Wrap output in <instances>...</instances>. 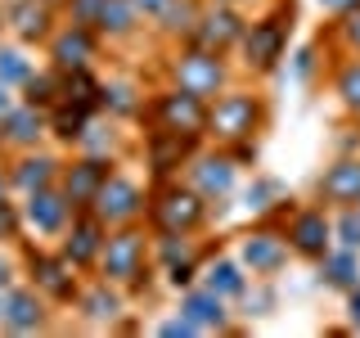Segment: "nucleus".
I'll return each mask as SVG.
<instances>
[{
    "mask_svg": "<svg viewBox=\"0 0 360 338\" xmlns=\"http://www.w3.org/2000/svg\"><path fill=\"white\" fill-rule=\"evenodd\" d=\"M221 5H239V0H221Z\"/></svg>",
    "mask_w": 360,
    "mask_h": 338,
    "instance_id": "de8ad7c7",
    "label": "nucleus"
},
{
    "mask_svg": "<svg viewBox=\"0 0 360 338\" xmlns=\"http://www.w3.org/2000/svg\"><path fill=\"white\" fill-rule=\"evenodd\" d=\"M104 244H108V225L95 217V212H72V225L63 230V257L72 262L77 270H90L99 266L104 257Z\"/></svg>",
    "mask_w": 360,
    "mask_h": 338,
    "instance_id": "0eeeda50",
    "label": "nucleus"
},
{
    "mask_svg": "<svg viewBox=\"0 0 360 338\" xmlns=\"http://www.w3.org/2000/svg\"><path fill=\"white\" fill-rule=\"evenodd\" d=\"M356 212H360V203H356Z\"/></svg>",
    "mask_w": 360,
    "mask_h": 338,
    "instance_id": "8fccbe9b",
    "label": "nucleus"
},
{
    "mask_svg": "<svg viewBox=\"0 0 360 338\" xmlns=\"http://www.w3.org/2000/svg\"><path fill=\"white\" fill-rule=\"evenodd\" d=\"M333 234H338V244H342V248H356V253H360V212L356 208H342Z\"/></svg>",
    "mask_w": 360,
    "mask_h": 338,
    "instance_id": "72a5a7b5",
    "label": "nucleus"
},
{
    "mask_svg": "<svg viewBox=\"0 0 360 338\" xmlns=\"http://www.w3.org/2000/svg\"><path fill=\"white\" fill-rule=\"evenodd\" d=\"M50 127V118H45V108H37V104H14L9 108V118L0 122V135H5V144H18V149H32V144L41 140V131Z\"/></svg>",
    "mask_w": 360,
    "mask_h": 338,
    "instance_id": "412c9836",
    "label": "nucleus"
},
{
    "mask_svg": "<svg viewBox=\"0 0 360 338\" xmlns=\"http://www.w3.org/2000/svg\"><path fill=\"white\" fill-rule=\"evenodd\" d=\"M135 18H140V9L131 0H104V9L95 18V32H104V37H131Z\"/></svg>",
    "mask_w": 360,
    "mask_h": 338,
    "instance_id": "bb28decb",
    "label": "nucleus"
},
{
    "mask_svg": "<svg viewBox=\"0 0 360 338\" xmlns=\"http://www.w3.org/2000/svg\"><path fill=\"white\" fill-rule=\"evenodd\" d=\"M68 217H72V203L63 199V189L45 185V189H32L27 203H22V221L41 234H59L68 230Z\"/></svg>",
    "mask_w": 360,
    "mask_h": 338,
    "instance_id": "2eb2a0df",
    "label": "nucleus"
},
{
    "mask_svg": "<svg viewBox=\"0 0 360 338\" xmlns=\"http://www.w3.org/2000/svg\"><path fill=\"white\" fill-rule=\"evenodd\" d=\"M59 82H63V99H68V104H82V108H99V104H104V86L90 77V68L59 73Z\"/></svg>",
    "mask_w": 360,
    "mask_h": 338,
    "instance_id": "a878e982",
    "label": "nucleus"
},
{
    "mask_svg": "<svg viewBox=\"0 0 360 338\" xmlns=\"http://www.w3.org/2000/svg\"><path fill=\"white\" fill-rule=\"evenodd\" d=\"M320 203H333V208H356L360 203V158H342L329 172L320 176Z\"/></svg>",
    "mask_w": 360,
    "mask_h": 338,
    "instance_id": "a211bd4d",
    "label": "nucleus"
},
{
    "mask_svg": "<svg viewBox=\"0 0 360 338\" xmlns=\"http://www.w3.org/2000/svg\"><path fill=\"white\" fill-rule=\"evenodd\" d=\"M172 77H176L180 90H194V95H202V99H212V95H221V90H225V63H221V54L198 50V45H194V50H185V54H176Z\"/></svg>",
    "mask_w": 360,
    "mask_h": 338,
    "instance_id": "423d86ee",
    "label": "nucleus"
},
{
    "mask_svg": "<svg viewBox=\"0 0 360 338\" xmlns=\"http://www.w3.org/2000/svg\"><path fill=\"white\" fill-rule=\"evenodd\" d=\"M153 18H158V27H162V32H172V37H176V32H180V37H189V32L198 27L202 9L194 5V0H167V5L158 9Z\"/></svg>",
    "mask_w": 360,
    "mask_h": 338,
    "instance_id": "cd10ccee",
    "label": "nucleus"
},
{
    "mask_svg": "<svg viewBox=\"0 0 360 338\" xmlns=\"http://www.w3.org/2000/svg\"><path fill=\"white\" fill-rule=\"evenodd\" d=\"M144 199L140 194V185L127 176H108L104 185H99V194L95 203H90V212H95L104 225H131V221H140V212H144Z\"/></svg>",
    "mask_w": 360,
    "mask_h": 338,
    "instance_id": "6e6552de",
    "label": "nucleus"
},
{
    "mask_svg": "<svg viewBox=\"0 0 360 338\" xmlns=\"http://www.w3.org/2000/svg\"><path fill=\"white\" fill-rule=\"evenodd\" d=\"M243 32H248V23L243 14L234 5H212V9H202V18H198V27L189 32V41L198 45V50H212V54H225L230 45H239L243 41Z\"/></svg>",
    "mask_w": 360,
    "mask_h": 338,
    "instance_id": "1a4fd4ad",
    "label": "nucleus"
},
{
    "mask_svg": "<svg viewBox=\"0 0 360 338\" xmlns=\"http://www.w3.org/2000/svg\"><path fill=\"white\" fill-rule=\"evenodd\" d=\"M239 257H243V266L252 270V275H275V270L288 262V234L270 230V225H262V230H248Z\"/></svg>",
    "mask_w": 360,
    "mask_h": 338,
    "instance_id": "f8f14e48",
    "label": "nucleus"
},
{
    "mask_svg": "<svg viewBox=\"0 0 360 338\" xmlns=\"http://www.w3.org/2000/svg\"><path fill=\"white\" fill-rule=\"evenodd\" d=\"M333 90H338V99H342V108L360 118V54H356L352 63H342V68H338Z\"/></svg>",
    "mask_w": 360,
    "mask_h": 338,
    "instance_id": "2f4dec72",
    "label": "nucleus"
},
{
    "mask_svg": "<svg viewBox=\"0 0 360 338\" xmlns=\"http://www.w3.org/2000/svg\"><path fill=\"white\" fill-rule=\"evenodd\" d=\"M45 5H68V0H45Z\"/></svg>",
    "mask_w": 360,
    "mask_h": 338,
    "instance_id": "a18cd8bd",
    "label": "nucleus"
},
{
    "mask_svg": "<svg viewBox=\"0 0 360 338\" xmlns=\"http://www.w3.org/2000/svg\"><path fill=\"white\" fill-rule=\"evenodd\" d=\"M0 325L9 334H32L45 325V302L41 289H9L5 293V311H0Z\"/></svg>",
    "mask_w": 360,
    "mask_h": 338,
    "instance_id": "6ab92c4d",
    "label": "nucleus"
},
{
    "mask_svg": "<svg viewBox=\"0 0 360 338\" xmlns=\"http://www.w3.org/2000/svg\"><path fill=\"white\" fill-rule=\"evenodd\" d=\"M104 108H117V113H135V99L127 86H104Z\"/></svg>",
    "mask_w": 360,
    "mask_h": 338,
    "instance_id": "ea45409f",
    "label": "nucleus"
},
{
    "mask_svg": "<svg viewBox=\"0 0 360 338\" xmlns=\"http://www.w3.org/2000/svg\"><path fill=\"white\" fill-rule=\"evenodd\" d=\"M324 5H338V0H324Z\"/></svg>",
    "mask_w": 360,
    "mask_h": 338,
    "instance_id": "09e8293b",
    "label": "nucleus"
},
{
    "mask_svg": "<svg viewBox=\"0 0 360 338\" xmlns=\"http://www.w3.org/2000/svg\"><path fill=\"white\" fill-rule=\"evenodd\" d=\"M22 99L37 104V108H54L63 99V82H59V77H50V73H37V77L22 82Z\"/></svg>",
    "mask_w": 360,
    "mask_h": 338,
    "instance_id": "c756f323",
    "label": "nucleus"
},
{
    "mask_svg": "<svg viewBox=\"0 0 360 338\" xmlns=\"http://www.w3.org/2000/svg\"><path fill=\"white\" fill-rule=\"evenodd\" d=\"M194 144H198V135H180V131H167V127H158L149 135V144H144V154H149V167H153V176H172L185 158H194Z\"/></svg>",
    "mask_w": 360,
    "mask_h": 338,
    "instance_id": "f3484780",
    "label": "nucleus"
},
{
    "mask_svg": "<svg viewBox=\"0 0 360 338\" xmlns=\"http://www.w3.org/2000/svg\"><path fill=\"white\" fill-rule=\"evenodd\" d=\"M144 275H149V239L135 230V221L131 225H117V234H108L104 257H99V280L140 289Z\"/></svg>",
    "mask_w": 360,
    "mask_h": 338,
    "instance_id": "f257e3e1",
    "label": "nucleus"
},
{
    "mask_svg": "<svg viewBox=\"0 0 360 338\" xmlns=\"http://www.w3.org/2000/svg\"><path fill=\"white\" fill-rule=\"evenodd\" d=\"M5 289H9V262L0 257V293H5Z\"/></svg>",
    "mask_w": 360,
    "mask_h": 338,
    "instance_id": "37998d69",
    "label": "nucleus"
},
{
    "mask_svg": "<svg viewBox=\"0 0 360 338\" xmlns=\"http://www.w3.org/2000/svg\"><path fill=\"white\" fill-rule=\"evenodd\" d=\"M54 176H59V163H54L50 154H22L14 167H9V185L22 189V194H32V189H45L54 185Z\"/></svg>",
    "mask_w": 360,
    "mask_h": 338,
    "instance_id": "5701e85b",
    "label": "nucleus"
},
{
    "mask_svg": "<svg viewBox=\"0 0 360 338\" xmlns=\"http://www.w3.org/2000/svg\"><path fill=\"white\" fill-rule=\"evenodd\" d=\"M5 189H9V172L0 167V199H5Z\"/></svg>",
    "mask_w": 360,
    "mask_h": 338,
    "instance_id": "c03bdc74",
    "label": "nucleus"
},
{
    "mask_svg": "<svg viewBox=\"0 0 360 338\" xmlns=\"http://www.w3.org/2000/svg\"><path fill=\"white\" fill-rule=\"evenodd\" d=\"M99 9H104V0H68V14H72V23H86V27H95Z\"/></svg>",
    "mask_w": 360,
    "mask_h": 338,
    "instance_id": "4c0bfd02",
    "label": "nucleus"
},
{
    "mask_svg": "<svg viewBox=\"0 0 360 338\" xmlns=\"http://www.w3.org/2000/svg\"><path fill=\"white\" fill-rule=\"evenodd\" d=\"M329 239H333V221L324 217V208H302L288 225V248L311 262H320L329 253Z\"/></svg>",
    "mask_w": 360,
    "mask_h": 338,
    "instance_id": "4468645a",
    "label": "nucleus"
},
{
    "mask_svg": "<svg viewBox=\"0 0 360 338\" xmlns=\"http://www.w3.org/2000/svg\"><path fill=\"white\" fill-rule=\"evenodd\" d=\"M27 266H32V280H37V289L45 293V298H54V302H72V298H82V289H77V275H72V262L59 253V257H50V253H27Z\"/></svg>",
    "mask_w": 360,
    "mask_h": 338,
    "instance_id": "9b49d317",
    "label": "nucleus"
},
{
    "mask_svg": "<svg viewBox=\"0 0 360 338\" xmlns=\"http://www.w3.org/2000/svg\"><path fill=\"white\" fill-rule=\"evenodd\" d=\"M194 275H198L194 257H180V262H167V284H172V289H189V284H194Z\"/></svg>",
    "mask_w": 360,
    "mask_h": 338,
    "instance_id": "e433bc0d",
    "label": "nucleus"
},
{
    "mask_svg": "<svg viewBox=\"0 0 360 338\" xmlns=\"http://www.w3.org/2000/svg\"><path fill=\"white\" fill-rule=\"evenodd\" d=\"M202 217H207V199L194 185H180V180H167L149 203V221L158 234H194Z\"/></svg>",
    "mask_w": 360,
    "mask_h": 338,
    "instance_id": "7ed1b4c3",
    "label": "nucleus"
},
{
    "mask_svg": "<svg viewBox=\"0 0 360 338\" xmlns=\"http://www.w3.org/2000/svg\"><path fill=\"white\" fill-rule=\"evenodd\" d=\"M288 32H292V14H288V9H275V14L257 18L252 27L243 32V68H248V73H270V68L284 59Z\"/></svg>",
    "mask_w": 360,
    "mask_h": 338,
    "instance_id": "20e7f679",
    "label": "nucleus"
},
{
    "mask_svg": "<svg viewBox=\"0 0 360 338\" xmlns=\"http://www.w3.org/2000/svg\"><path fill=\"white\" fill-rule=\"evenodd\" d=\"M180 315H189L198 330H225V298L217 289H185Z\"/></svg>",
    "mask_w": 360,
    "mask_h": 338,
    "instance_id": "4be33fe9",
    "label": "nucleus"
},
{
    "mask_svg": "<svg viewBox=\"0 0 360 338\" xmlns=\"http://www.w3.org/2000/svg\"><path fill=\"white\" fill-rule=\"evenodd\" d=\"M207 289H217L221 298H239L248 284H243V270H239V266L225 262V257H217V262L207 266Z\"/></svg>",
    "mask_w": 360,
    "mask_h": 338,
    "instance_id": "7c9ffc66",
    "label": "nucleus"
},
{
    "mask_svg": "<svg viewBox=\"0 0 360 338\" xmlns=\"http://www.w3.org/2000/svg\"><path fill=\"white\" fill-rule=\"evenodd\" d=\"M153 118L158 127L180 131V135H207V99L194 95V90H162L153 99Z\"/></svg>",
    "mask_w": 360,
    "mask_h": 338,
    "instance_id": "39448f33",
    "label": "nucleus"
},
{
    "mask_svg": "<svg viewBox=\"0 0 360 338\" xmlns=\"http://www.w3.org/2000/svg\"><path fill=\"white\" fill-rule=\"evenodd\" d=\"M27 77H32V63L22 59V50L0 45V82H5V86H22Z\"/></svg>",
    "mask_w": 360,
    "mask_h": 338,
    "instance_id": "473e14b6",
    "label": "nucleus"
},
{
    "mask_svg": "<svg viewBox=\"0 0 360 338\" xmlns=\"http://www.w3.org/2000/svg\"><path fill=\"white\" fill-rule=\"evenodd\" d=\"M189 185L207 203H221L234 189V154H202L189 167Z\"/></svg>",
    "mask_w": 360,
    "mask_h": 338,
    "instance_id": "dca6fc26",
    "label": "nucleus"
},
{
    "mask_svg": "<svg viewBox=\"0 0 360 338\" xmlns=\"http://www.w3.org/2000/svg\"><path fill=\"white\" fill-rule=\"evenodd\" d=\"M320 275L329 280L333 289H347V293H352V289L360 284V262H356V248H338V253L329 248V253L320 257Z\"/></svg>",
    "mask_w": 360,
    "mask_h": 338,
    "instance_id": "b1692460",
    "label": "nucleus"
},
{
    "mask_svg": "<svg viewBox=\"0 0 360 338\" xmlns=\"http://www.w3.org/2000/svg\"><path fill=\"white\" fill-rule=\"evenodd\" d=\"M352 320H356V334H360V284L352 289Z\"/></svg>",
    "mask_w": 360,
    "mask_h": 338,
    "instance_id": "79ce46f5",
    "label": "nucleus"
},
{
    "mask_svg": "<svg viewBox=\"0 0 360 338\" xmlns=\"http://www.w3.org/2000/svg\"><path fill=\"white\" fill-rule=\"evenodd\" d=\"M104 180H108V158L90 154V158H77L72 167H63V199L72 203V212H86Z\"/></svg>",
    "mask_w": 360,
    "mask_h": 338,
    "instance_id": "ddd939ff",
    "label": "nucleus"
},
{
    "mask_svg": "<svg viewBox=\"0 0 360 338\" xmlns=\"http://www.w3.org/2000/svg\"><path fill=\"white\" fill-rule=\"evenodd\" d=\"M90 113L95 108H82V104H68V99H59V104L50 108V131L59 135L63 144H77L90 127Z\"/></svg>",
    "mask_w": 360,
    "mask_h": 338,
    "instance_id": "393cba45",
    "label": "nucleus"
},
{
    "mask_svg": "<svg viewBox=\"0 0 360 338\" xmlns=\"http://www.w3.org/2000/svg\"><path fill=\"white\" fill-rule=\"evenodd\" d=\"M5 293H9V289H5ZM5 293H0V311H5Z\"/></svg>",
    "mask_w": 360,
    "mask_h": 338,
    "instance_id": "49530a36",
    "label": "nucleus"
},
{
    "mask_svg": "<svg viewBox=\"0 0 360 338\" xmlns=\"http://www.w3.org/2000/svg\"><path fill=\"white\" fill-rule=\"evenodd\" d=\"M266 122V108L257 95H243V90H221L217 104L207 108V135L221 144H239V140H252Z\"/></svg>",
    "mask_w": 360,
    "mask_h": 338,
    "instance_id": "f03ea898",
    "label": "nucleus"
},
{
    "mask_svg": "<svg viewBox=\"0 0 360 338\" xmlns=\"http://www.w3.org/2000/svg\"><path fill=\"white\" fill-rule=\"evenodd\" d=\"M270 199H284V185H279V180H257V189H248V208L252 212H266Z\"/></svg>",
    "mask_w": 360,
    "mask_h": 338,
    "instance_id": "f704fd0d",
    "label": "nucleus"
},
{
    "mask_svg": "<svg viewBox=\"0 0 360 338\" xmlns=\"http://www.w3.org/2000/svg\"><path fill=\"white\" fill-rule=\"evenodd\" d=\"M77 302H82V311L90 315V320H112V315L122 311V298L108 289V280H99V284L90 289V293H82Z\"/></svg>",
    "mask_w": 360,
    "mask_h": 338,
    "instance_id": "c85d7f7f",
    "label": "nucleus"
},
{
    "mask_svg": "<svg viewBox=\"0 0 360 338\" xmlns=\"http://www.w3.org/2000/svg\"><path fill=\"white\" fill-rule=\"evenodd\" d=\"M99 54V41H95V27L86 23H68L50 37V59H54V73H77V68H90Z\"/></svg>",
    "mask_w": 360,
    "mask_h": 338,
    "instance_id": "9d476101",
    "label": "nucleus"
},
{
    "mask_svg": "<svg viewBox=\"0 0 360 338\" xmlns=\"http://www.w3.org/2000/svg\"><path fill=\"white\" fill-rule=\"evenodd\" d=\"M9 27L22 41H50L54 37V5H45V0H14L9 5Z\"/></svg>",
    "mask_w": 360,
    "mask_h": 338,
    "instance_id": "aec40b11",
    "label": "nucleus"
},
{
    "mask_svg": "<svg viewBox=\"0 0 360 338\" xmlns=\"http://www.w3.org/2000/svg\"><path fill=\"white\" fill-rule=\"evenodd\" d=\"M9 108H14V99H9V86H5V82H0V122H5V118H9Z\"/></svg>",
    "mask_w": 360,
    "mask_h": 338,
    "instance_id": "a19ab883",
    "label": "nucleus"
},
{
    "mask_svg": "<svg viewBox=\"0 0 360 338\" xmlns=\"http://www.w3.org/2000/svg\"><path fill=\"white\" fill-rule=\"evenodd\" d=\"M338 32H342V41H347V45H352V50L360 54V5L342 14V23H338Z\"/></svg>",
    "mask_w": 360,
    "mask_h": 338,
    "instance_id": "58836bf2",
    "label": "nucleus"
},
{
    "mask_svg": "<svg viewBox=\"0 0 360 338\" xmlns=\"http://www.w3.org/2000/svg\"><path fill=\"white\" fill-rule=\"evenodd\" d=\"M18 230H22V208L0 199V239H18Z\"/></svg>",
    "mask_w": 360,
    "mask_h": 338,
    "instance_id": "c9c22d12",
    "label": "nucleus"
}]
</instances>
